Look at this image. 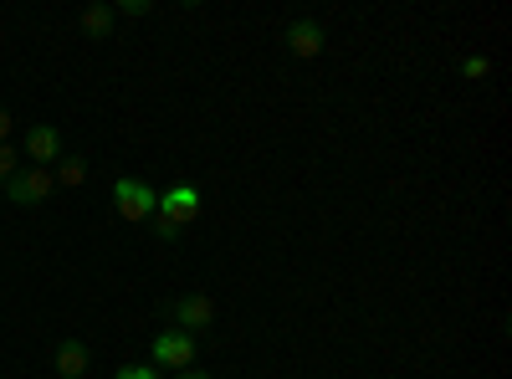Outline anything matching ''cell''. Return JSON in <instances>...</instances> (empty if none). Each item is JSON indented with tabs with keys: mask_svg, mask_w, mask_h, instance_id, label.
<instances>
[{
	"mask_svg": "<svg viewBox=\"0 0 512 379\" xmlns=\"http://www.w3.org/2000/svg\"><path fill=\"white\" fill-rule=\"evenodd\" d=\"M200 185H190V180H180V185H169V190H159V210L154 216H164V221H175L180 231L200 216Z\"/></svg>",
	"mask_w": 512,
	"mask_h": 379,
	"instance_id": "4",
	"label": "cell"
},
{
	"mask_svg": "<svg viewBox=\"0 0 512 379\" xmlns=\"http://www.w3.org/2000/svg\"><path fill=\"white\" fill-rule=\"evenodd\" d=\"M113 379H164L154 364H123V369H113Z\"/></svg>",
	"mask_w": 512,
	"mask_h": 379,
	"instance_id": "12",
	"label": "cell"
},
{
	"mask_svg": "<svg viewBox=\"0 0 512 379\" xmlns=\"http://www.w3.org/2000/svg\"><path fill=\"white\" fill-rule=\"evenodd\" d=\"M11 129H16V118H11L6 103H0V144H11Z\"/></svg>",
	"mask_w": 512,
	"mask_h": 379,
	"instance_id": "16",
	"label": "cell"
},
{
	"mask_svg": "<svg viewBox=\"0 0 512 379\" xmlns=\"http://www.w3.org/2000/svg\"><path fill=\"white\" fill-rule=\"evenodd\" d=\"M175 379H210V374H205V369H180Z\"/></svg>",
	"mask_w": 512,
	"mask_h": 379,
	"instance_id": "17",
	"label": "cell"
},
{
	"mask_svg": "<svg viewBox=\"0 0 512 379\" xmlns=\"http://www.w3.org/2000/svg\"><path fill=\"white\" fill-rule=\"evenodd\" d=\"M282 41H287V52H292V57L313 62V57H323V47H328V31H323L313 16H297V21H287Z\"/></svg>",
	"mask_w": 512,
	"mask_h": 379,
	"instance_id": "7",
	"label": "cell"
},
{
	"mask_svg": "<svg viewBox=\"0 0 512 379\" xmlns=\"http://www.w3.org/2000/svg\"><path fill=\"white\" fill-rule=\"evenodd\" d=\"M118 16H149V0H118Z\"/></svg>",
	"mask_w": 512,
	"mask_h": 379,
	"instance_id": "13",
	"label": "cell"
},
{
	"mask_svg": "<svg viewBox=\"0 0 512 379\" xmlns=\"http://www.w3.org/2000/svg\"><path fill=\"white\" fill-rule=\"evenodd\" d=\"M21 170V149L16 144H0V190H6V180Z\"/></svg>",
	"mask_w": 512,
	"mask_h": 379,
	"instance_id": "11",
	"label": "cell"
},
{
	"mask_svg": "<svg viewBox=\"0 0 512 379\" xmlns=\"http://www.w3.org/2000/svg\"><path fill=\"white\" fill-rule=\"evenodd\" d=\"M154 369H195V333H180V328H164L154 339Z\"/></svg>",
	"mask_w": 512,
	"mask_h": 379,
	"instance_id": "5",
	"label": "cell"
},
{
	"mask_svg": "<svg viewBox=\"0 0 512 379\" xmlns=\"http://www.w3.org/2000/svg\"><path fill=\"white\" fill-rule=\"evenodd\" d=\"M52 180L67 185V190H77L82 180H88V159H82V154H62V159H57V170H52Z\"/></svg>",
	"mask_w": 512,
	"mask_h": 379,
	"instance_id": "10",
	"label": "cell"
},
{
	"mask_svg": "<svg viewBox=\"0 0 512 379\" xmlns=\"http://www.w3.org/2000/svg\"><path fill=\"white\" fill-rule=\"evenodd\" d=\"M113 210L123 221H154V210H159V195H154V185H144V180H134V175H118L113 180Z\"/></svg>",
	"mask_w": 512,
	"mask_h": 379,
	"instance_id": "1",
	"label": "cell"
},
{
	"mask_svg": "<svg viewBox=\"0 0 512 379\" xmlns=\"http://www.w3.org/2000/svg\"><path fill=\"white\" fill-rule=\"evenodd\" d=\"M88 364H93V349L82 344V339H62L57 354H52V369L62 379H82V374H88Z\"/></svg>",
	"mask_w": 512,
	"mask_h": 379,
	"instance_id": "8",
	"label": "cell"
},
{
	"mask_svg": "<svg viewBox=\"0 0 512 379\" xmlns=\"http://www.w3.org/2000/svg\"><path fill=\"white\" fill-rule=\"evenodd\" d=\"M52 190H57V180H52V170H36V164H21V170L6 180V200L11 205H47L52 200Z\"/></svg>",
	"mask_w": 512,
	"mask_h": 379,
	"instance_id": "2",
	"label": "cell"
},
{
	"mask_svg": "<svg viewBox=\"0 0 512 379\" xmlns=\"http://www.w3.org/2000/svg\"><path fill=\"white\" fill-rule=\"evenodd\" d=\"M113 26H118V11L108 6V0H93V6L82 11V31H88L93 41H108V36H113Z\"/></svg>",
	"mask_w": 512,
	"mask_h": 379,
	"instance_id": "9",
	"label": "cell"
},
{
	"mask_svg": "<svg viewBox=\"0 0 512 379\" xmlns=\"http://www.w3.org/2000/svg\"><path fill=\"white\" fill-rule=\"evenodd\" d=\"M154 236H159V241H180V226L164 221V216H154Z\"/></svg>",
	"mask_w": 512,
	"mask_h": 379,
	"instance_id": "15",
	"label": "cell"
},
{
	"mask_svg": "<svg viewBox=\"0 0 512 379\" xmlns=\"http://www.w3.org/2000/svg\"><path fill=\"white\" fill-rule=\"evenodd\" d=\"M461 72H466V77H487V72H492V62H487V57H466V62H461Z\"/></svg>",
	"mask_w": 512,
	"mask_h": 379,
	"instance_id": "14",
	"label": "cell"
},
{
	"mask_svg": "<svg viewBox=\"0 0 512 379\" xmlns=\"http://www.w3.org/2000/svg\"><path fill=\"white\" fill-rule=\"evenodd\" d=\"M169 318H175L180 333H195V339H200L205 328H216V298H205V292H185V298L169 303Z\"/></svg>",
	"mask_w": 512,
	"mask_h": 379,
	"instance_id": "3",
	"label": "cell"
},
{
	"mask_svg": "<svg viewBox=\"0 0 512 379\" xmlns=\"http://www.w3.org/2000/svg\"><path fill=\"white\" fill-rule=\"evenodd\" d=\"M21 154L36 164V170H52V164L62 159V134H57V123H31L26 139H21Z\"/></svg>",
	"mask_w": 512,
	"mask_h": 379,
	"instance_id": "6",
	"label": "cell"
}]
</instances>
